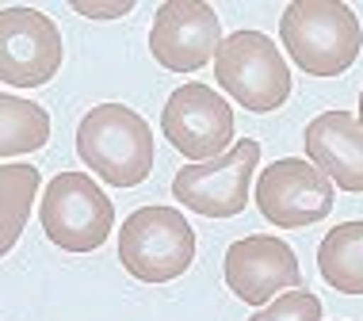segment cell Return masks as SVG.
<instances>
[{
    "label": "cell",
    "mask_w": 363,
    "mask_h": 321,
    "mask_svg": "<svg viewBox=\"0 0 363 321\" xmlns=\"http://www.w3.org/2000/svg\"><path fill=\"white\" fill-rule=\"evenodd\" d=\"M279 38L291 62L310 77H340L363 50V27L345 0H291Z\"/></svg>",
    "instance_id": "cell-1"
},
{
    "label": "cell",
    "mask_w": 363,
    "mask_h": 321,
    "mask_svg": "<svg viewBox=\"0 0 363 321\" xmlns=\"http://www.w3.org/2000/svg\"><path fill=\"white\" fill-rule=\"evenodd\" d=\"M359 123H363V92H359Z\"/></svg>",
    "instance_id": "cell-18"
},
{
    "label": "cell",
    "mask_w": 363,
    "mask_h": 321,
    "mask_svg": "<svg viewBox=\"0 0 363 321\" xmlns=\"http://www.w3.org/2000/svg\"><path fill=\"white\" fill-rule=\"evenodd\" d=\"M222 23L218 12L203 0H164L153 16L150 54L172 73H195L218 57Z\"/></svg>",
    "instance_id": "cell-10"
},
{
    "label": "cell",
    "mask_w": 363,
    "mask_h": 321,
    "mask_svg": "<svg viewBox=\"0 0 363 321\" xmlns=\"http://www.w3.org/2000/svg\"><path fill=\"white\" fill-rule=\"evenodd\" d=\"M0 153L8 161L19 153H35L43 150L50 138V115L43 111L35 100H19V96L4 92L0 96Z\"/></svg>",
    "instance_id": "cell-14"
},
{
    "label": "cell",
    "mask_w": 363,
    "mask_h": 321,
    "mask_svg": "<svg viewBox=\"0 0 363 321\" xmlns=\"http://www.w3.org/2000/svg\"><path fill=\"white\" fill-rule=\"evenodd\" d=\"M161 130L191 164L233 150V107L207 84H180L161 111Z\"/></svg>",
    "instance_id": "cell-7"
},
{
    "label": "cell",
    "mask_w": 363,
    "mask_h": 321,
    "mask_svg": "<svg viewBox=\"0 0 363 321\" xmlns=\"http://www.w3.org/2000/svg\"><path fill=\"white\" fill-rule=\"evenodd\" d=\"M43 233L65 252H96L111 237L115 207L84 172H57L43 191Z\"/></svg>",
    "instance_id": "cell-5"
},
{
    "label": "cell",
    "mask_w": 363,
    "mask_h": 321,
    "mask_svg": "<svg viewBox=\"0 0 363 321\" xmlns=\"http://www.w3.org/2000/svg\"><path fill=\"white\" fill-rule=\"evenodd\" d=\"M225 287L249 306L276 303L279 291H302V268L287 241L252 233L225 249Z\"/></svg>",
    "instance_id": "cell-11"
},
{
    "label": "cell",
    "mask_w": 363,
    "mask_h": 321,
    "mask_svg": "<svg viewBox=\"0 0 363 321\" xmlns=\"http://www.w3.org/2000/svg\"><path fill=\"white\" fill-rule=\"evenodd\" d=\"M77 157L115 188H138L153 169L150 123L126 103H100L77 126Z\"/></svg>",
    "instance_id": "cell-2"
},
{
    "label": "cell",
    "mask_w": 363,
    "mask_h": 321,
    "mask_svg": "<svg viewBox=\"0 0 363 321\" xmlns=\"http://www.w3.org/2000/svg\"><path fill=\"white\" fill-rule=\"evenodd\" d=\"M214 81L238 100L245 111L268 115L287 103L291 69L283 62L279 46L260 31H233L225 35L214 57Z\"/></svg>",
    "instance_id": "cell-4"
},
{
    "label": "cell",
    "mask_w": 363,
    "mask_h": 321,
    "mask_svg": "<svg viewBox=\"0 0 363 321\" xmlns=\"http://www.w3.org/2000/svg\"><path fill=\"white\" fill-rule=\"evenodd\" d=\"M260 161V142L241 138L230 153L203 164H184L172 176V196L203 218H233L245 210L252 172Z\"/></svg>",
    "instance_id": "cell-6"
},
{
    "label": "cell",
    "mask_w": 363,
    "mask_h": 321,
    "mask_svg": "<svg viewBox=\"0 0 363 321\" xmlns=\"http://www.w3.org/2000/svg\"><path fill=\"white\" fill-rule=\"evenodd\" d=\"M321 279L340 295H363V222H340L318 245Z\"/></svg>",
    "instance_id": "cell-13"
},
{
    "label": "cell",
    "mask_w": 363,
    "mask_h": 321,
    "mask_svg": "<svg viewBox=\"0 0 363 321\" xmlns=\"http://www.w3.org/2000/svg\"><path fill=\"white\" fill-rule=\"evenodd\" d=\"M35 191H38V169L35 164H12L8 161L0 169V196H4V241L0 249H12L19 241V233L27 226V214H31V203H35Z\"/></svg>",
    "instance_id": "cell-15"
},
{
    "label": "cell",
    "mask_w": 363,
    "mask_h": 321,
    "mask_svg": "<svg viewBox=\"0 0 363 321\" xmlns=\"http://www.w3.org/2000/svg\"><path fill=\"white\" fill-rule=\"evenodd\" d=\"M119 260L142 283H169L195 260V230L176 207H138L119 230Z\"/></svg>",
    "instance_id": "cell-3"
},
{
    "label": "cell",
    "mask_w": 363,
    "mask_h": 321,
    "mask_svg": "<svg viewBox=\"0 0 363 321\" xmlns=\"http://www.w3.org/2000/svg\"><path fill=\"white\" fill-rule=\"evenodd\" d=\"M306 157L345 191H363V123L348 111H325L306 126Z\"/></svg>",
    "instance_id": "cell-12"
},
{
    "label": "cell",
    "mask_w": 363,
    "mask_h": 321,
    "mask_svg": "<svg viewBox=\"0 0 363 321\" xmlns=\"http://www.w3.org/2000/svg\"><path fill=\"white\" fill-rule=\"evenodd\" d=\"M257 207L279 230L313 226L333 210V180L310 161H272L257 180Z\"/></svg>",
    "instance_id": "cell-9"
},
{
    "label": "cell",
    "mask_w": 363,
    "mask_h": 321,
    "mask_svg": "<svg viewBox=\"0 0 363 321\" xmlns=\"http://www.w3.org/2000/svg\"><path fill=\"white\" fill-rule=\"evenodd\" d=\"M249 321H321V303L310 291H287L276 303L257 310Z\"/></svg>",
    "instance_id": "cell-16"
},
{
    "label": "cell",
    "mask_w": 363,
    "mask_h": 321,
    "mask_svg": "<svg viewBox=\"0 0 363 321\" xmlns=\"http://www.w3.org/2000/svg\"><path fill=\"white\" fill-rule=\"evenodd\" d=\"M62 69V31L38 8L0 12V81L8 89H38Z\"/></svg>",
    "instance_id": "cell-8"
},
{
    "label": "cell",
    "mask_w": 363,
    "mask_h": 321,
    "mask_svg": "<svg viewBox=\"0 0 363 321\" xmlns=\"http://www.w3.org/2000/svg\"><path fill=\"white\" fill-rule=\"evenodd\" d=\"M73 12L88 16V19H119V16H130L134 4L130 0H123V4H84V0H73Z\"/></svg>",
    "instance_id": "cell-17"
}]
</instances>
